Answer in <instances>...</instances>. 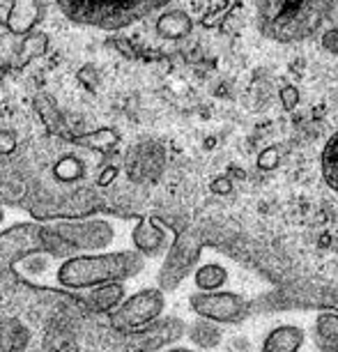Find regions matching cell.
<instances>
[{"label": "cell", "instance_id": "obj_1", "mask_svg": "<svg viewBox=\"0 0 338 352\" xmlns=\"http://www.w3.org/2000/svg\"><path fill=\"white\" fill-rule=\"evenodd\" d=\"M12 267L21 278L37 285L65 290H88L104 283H122L145 267V256L138 251H115V254H74L58 258L56 267H49L42 254H25L12 261Z\"/></svg>", "mask_w": 338, "mask_h": 352}, {"label": "cell", "instance_id": "obj_2", "mask_svg": "<svg viewBox=\"0 0 338 352\" xmlns=\"http://www.w3.org/2000/svg\"><path fill=\"white\" fill-rule=\"evenodd\" d=\"M334 0H258V23L274 42L293 44L320 28Z\"/></svg>", "mask_w": 338, "mask_h": 352}, {"label": "cell", "instance_id": "obj_3", "mask_svg": "<svg viewBox=\"0 0 338 352\" xmlns=\"http://www.w3.org/2000/svg\"><path fill=\"white\" fill-rule=\"evenodd\" d=\"M168 3L170 0H58V8L74 23L122 28Z\"/></svg>", "mask_w": 338, "mask_h": 352}, {"label": "cell", "instance_id": "obj_4", "mask_svg": "<svg viewBox=\"0 0 338 352\" xmlns=\"http://www.w3.org/2000/svg\"><path fill=\"white\" fill-rule=\"evenodd\" d=\"M189 302H191V311L198 318L216 324H240L251 314V302H247L237 292H225V290L196 292Z\"/></svg>", "mask_w": 338, "mask_h": 352}, {"label": "cell", "instance_id": "obj_5", "mask_svg": "<svg viewBox=\"0 0 338 352\" xmlns=\"http://www.w3.org/2000/svg\"><path fill=\"white\" fill-rule=\"evenodd\" d=\"M164 307H166L164 292L159 288H148L117 304V307L111 311V320L115 327L136 331L145 327V324L155 322L157 318L164 314Z\"/></svg>", "mask_w": 338, "mask_h": 352}, {"label": "cell", "instance_id": "obj_6", "mask_svg": "<svg viewBox=\"0 0 338 352\" xmlns=\"http://www.w3.org/2000/svg\"><path fill=\"white\" fill-rule=\"evenodd\" d=\"M198 256H201V240H198L196 232L184 230L180 235H175V242L170 244L164 270H161V274H159L161 290L175 288V285L189 274V270L196 265Z\"/></svg>", "mask_w": 338, "mask_h": 352}, {"label": "cell", "instance_id": "obj_7", "mask_svg": "<svg viewBox=\"0 0 338 352\" xmlns=\"http://www.w3.org/2000/svg\"><path fill=\"white\" fill-rule=\"evenodd\" d=\"M175 235L177 232L173 228H168L166 223H161L159 219L143 217L131 228V244H134L138 254L157 258L170 249V244L175 242Z\"/></svg>", "mask_w": 338, "mask_h": 352}, {"label": "cell", "instance_id": "obj_8", "mask_svg": "<svg viewBox=\"0 0 338 352\" xmlns=\"http://www.w3.org/2000/svg\"><path fill=\"white\" fill-rule=\"evenodd\" d=\"M164 148L157 143H138L127 155V173L131 180L145 182L150 177H157L164 168Z\"/></svg>", "mask_w": 338, "mask_h": 352}, {"label": "cell", "instance_id": "obj_9", "mask_svg": "<svg viewBox=\"0 0 338 352\" xmlns=\"http://www.w3.org/2000/svg\"><path fill=\"white\" fill-rule=\"evenodd\" d=\"M306 343V331L297 324H278L264 336L262 352H300Z\"/></svg>", "mask_w": 338, "mask_h": 352}, {"label": "cell", "instance_id": "obj_10", "mask_svg": "<svg viewBox=\"0 0 338 352\" xmlns=\"http://www.w3.org/2000/svg\"><path fill=\"white\" fill-rule=\"evenodd\" d=\"M81 302L95 314H111L124 300V285L122 283H104L95 288L81 290Z\"/></svg>", "mask_w": 338, "mask_h": 352}, {"label": "cell", "instance_id": "obj_11", "mask_svg": "<svg viewBox=\"0 0 338 352\" xmlns=\"http://www.w3.org/2000/svg\"><path fill=\"white\" fill-rule=\"evenodd\" d=\"M315 345L320 352H338V311L324 309L315 318Z\"/></svg>", "mask_w": 338, "mask_h": 352}, {"label": "cell", "instance_id": "obj_12", "mask_svg": "<svg viewBox=\"0 0 338 352\" xmlns=\"http://www.w3.org/2000/svg\"><path fill=\"white\" fill-rule=\"evenodd\" d=\"M191 28H194V21H191V16L182 10L166 12L157 21V32L164 39H182L189 35Z\"/></svg>", "mask_w": 338, "mask_h": 352}, {"label": "cell", "instance_id": "obj_13", "mask_svg": "<svg viewBox=\"0 0 338 352\" xmlns=\"http://www.w3.org/2000/svg\"><path fill=\"white\" fill-rule=\"evenodd\" d=\"M228 270L218 263H207L201 265L194 274V283L201 292H214V290H223V285L228 283Z\"/></svg>", "mask_w": 338, "mask_h": 352}, {"label": "cell", "instance_id": "obj_14", "mask_svg": "<svg viewBox=\"0 0 338 352\" xmlns=\"http://www.w3.org/2000/svg\"><path fill=\"white\" fill-rule=\"evenodd\" d=\"M37 8L35 0H14V8H12V14L8 19V25L12 32H25L30 30L37 21Z\"/></svg>", "mask_w": 338, "mask_h": 352}, {"label": "cell", "instance_id": "obj_15", "mask_svg": "<svg viewBox=\"0 0 338 352\" xmlns=\"http://www.w3.org/2000/svg\"><path fill=\"white\" fill-rule=\"evenodd\" d=\"M189 338L194 341L198 348L203 350H210V348H216L221 343V329H218L216 322H210V320H198L196 324L189 327Z\"/></svg>", "mask_w": 338, "mask_h": 352}, {"label": "cell", "instance_id": "obj_16", "mask_svg": "<svg viewBox=\"0 0 338 352\" xmlns=\"http://www.w3.org/2000/svg\"><path fill=\"white\" fill-rule=\"evenodd\" d=\"M322 175L324 182L338 194V131L329 138L322 150Z\"/></svg>", "mask_w": 338, "mask_h": 352}, {"label": "cell", "instance_id": "obj_17", "mask_svg": "<svg viewBox=\"0 0 338 352\" xmlns=\"http://www.w3.org/2000/svg\"><path fill=\"white\" fill-rule=\"evenodd\" d=\"M278 166H281V150L278 148H264L260 155H258V168L269 173V170H276Z\"/></svg>", "mask_w": 338, "mask_h": 352}, {"label": "cell", "instance_id": "obj_18", "mask_svg": "<svg viewBox=\"0 0 338 352\" xmlns=\"http://www.w3.org/2000/svg\"><path fill=\"white\" fill-rule=\"evenodd\" d=\"M44 49H46V35L44 32H37V35H32L23 44V60H30V58L39 56V53H44Z\"/></svg>", "mask_w": 338, "mask_h": 352}, {"label": "cell", "instance_id": "obj_19", "mask_svg": "<svg viewBox=\"0 0 338 352\" xmlns=\"http://www.w3.org/2000/svg\"><path fill=\"white\" fill-rule=\"evenodd\" d=\"M278 97H281V106L286 111H295L297 104H300V90H297L295 85H283Z\"/></svg>", "mask_w": 338, "mask_h": 352}, {"label": "cell", "instance_id": "obj_20", "mask_svg": "<svg viewBox=\"0 0 338 352\" xmlns=\"http://www.w3.org/2000/svg\"><path fill=\"white\" fill-rule=\"evenodd\" d=\"M320 44H322L324 51L331 53V56H338V25H334V28L322 32Z\"/></svg>", "mask_w": 338, "mask_h": 352}, {"label": "cell", "instance_id": "obj_21", "mask_svg": "<svg viewBox=\"0 0 338 352\" xmlns=\"http://www.w3.org/2000/svg\"><path fill=\"white\" fill-rule=\"evenodd\" d=\"M210 189L214 191L216 196H228V194H233V182H230V177L221 175V177H214V180H212Z\"/></svg>", "mask_w": 338, "mask_h": 352}, {"label": "cell", "instance_id": "obj_22", "mask_svg": "<svg viewBox=\"0 0 338 352\" xmlns=\"http://www.w3.org/2000/svg\"><path fill=\"white\" fill-rule=\"evenodd\" d=\"M16 148H19V143H16L14 136H12V134H0V157L14 155Z\"/></svg>", "mask_w": 338, "mask_h": 352}, {"label": "cell", "instance_id": "obj_23", "mask_svg": "<svg viewBox=\"0 0 338 352\" xmlns=\"http://www.w3.org/2000/svg\"><path fill=\"white\" fill-rule=\"evenodd\" d=\"M115 177H117V166H106L102 175H97V187H109Z\"/></svg>", "mask_w": 338, "mask_h": 352}, {"label": "cell", "instance_id": "obj_24", "mask_svg": "<svg viewBox=\"0 0 338 352\" xmlns=\"http://www.w3.org/2000/svg\"><path fill=\"white\" fill-rule=\"evenodd\" d=\"M230 173H233L235 177H240V180H244V177H247V173H244L242 168H237V166H235V168H230Z\"/></svg>", "mask_w": 338, "mask_h": 352}, {"label": "cell", "instance_id": "obj_25", "mask_svg": "<svg viewBox=\"0 0 338 352\" xmlns=\"http://www.w3.org/2000/svg\"><path fill=\"white\" fill-rule=\"evenodd\" d=\"M214 145H216L214 138H207V141H205V148H214Z\"/></svg>", "mask_w": 338, "mask_h": 352}]
</instances>
